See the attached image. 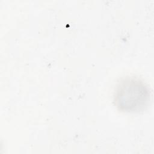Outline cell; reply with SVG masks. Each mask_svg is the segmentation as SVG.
<instances>
[{
  "label": "cell",
  "mask_w": 154,
  "mask_h": 154,
  "mask_svg": "<svg viewBox=\"0 0 154 154\" xmlns=\"http://www.w3.org/2000/svg\"><path fill=\"white\" fill-rule=\"evenodd\" d=\"M150 100V91L138 78L129 76L118 82L114 95L116 107L121 111L139 112L146 109Z\"/></svg>",
  "instance_id": "1"
}]
</instances>
